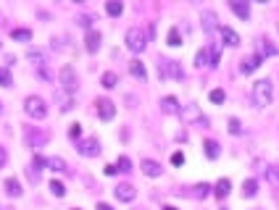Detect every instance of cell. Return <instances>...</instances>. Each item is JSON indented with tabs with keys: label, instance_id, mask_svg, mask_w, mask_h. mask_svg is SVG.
Instances as JSON below:
<instances>
[{
	"label": "cell",
	"instance_id": "d4e9b609",
	"mask_svg": "<svg viewBox=\"0 0 279 210\" xmlns=\"http://www.w3.org/2000/svg\"><path fill=\"white\" fill-rule=\"evenodd\" d=\"M48 168H50V171H56V174H63V171H69V168H66V160H63V158H48Z\"/></svg>",
	"mask_w": 279,
	"mask_h": 210
},
{
	"label": "cell",
	"instance_id": "7c38bea8",
	"mask_svg": "<svg viewBox=\"0 0 279 210\" xmlns=\"http://www.w3.org/2000/svg\"><path fill=\"white\" fill-rule=\"evenodd\" d=\"M100 42H103L100 32L90 29V32H87V37H84V48H87V52H98V50H100Z\"/></svg>",
	"mask_w": 279,
	"mask_h": 210
},
{
	"label": "cell",
	"instance_id": "83f0119b",
	"mask_svg": "<svg viewBox=\"0 0 279 210\" xmlns=\"http://www.w3.org/2000/svg\"><path fill=\"white\" fill-rule=\"evenodd\" d=\"M263 174H266V179L271 181V187H277V189H279V168L266 166V168H263Z\"/></svg>",
	"mask_w": 279,
	"mask_h": 210
},
{
	"label": "cell",
	"instance_id": "b9f144b4",
	"mask_svg": "<svg viewBox=\"0 0 279 210\" xmlns=\"http://www.w3.org/2000/svg\"><path fill=\"white\" fill-rule=\"evenodd\" d=\"M5 160H8V153H5V147H0V168L5 166Z\"/></svg>",
	"mask_w": 279,
	"mask_h": 210
},
{
	"label": "cell",
	"instance_id": "bcb514c9",
	"mask_svg": "<svg viewBox=\"0 0 279 210\" xmlns=\"http://www.w3.org/2000/svg\"><path fill=\"white\" fill-rule=\"evenodd\" d=\"M71 210H82V208H71Z\"/></svg>",
	"mask_w": 279,
	"mask_h": 210
},
{
	"label": "cell",
	"instance_id": "ac0fdd59",
	"mask_svg": "<svg viewBox=\"0 0 279 210\" xmlns=\"http://www.w3.org/2000/svg\"><path fill=\"white\" fill-rule=\"evenodd\" d=\"M200 24H203L205 32H216V29H219L216 13H213V11H203V13H200Z\"/></svg>",
	"mask_w": 279,
	"mask_h": 210
},
{
	"label": "cell",
	"instance_id": "7402d4cb",
	"mask_svg": "<svg viewBox=\"0 0 279 210\" xmlns=\"http://www.w3.org/2000/svg\"><path fill=\"white\" fill-rule=\"evenodd\" d=\"M3 187H5V192H8L11 197H21V184H19V179H5Z\"/></svg>",
	"mask_w": 279,
	"mask_h": 210
},
{
	"label": "cell",
	"instance_id": "4dcf8cb0",
	"mask_svg": "<svg viewBox=\"0 0 279 210\" xmlns=\"http://www.w3.org/2000/svg\"><path fill=\"white\" fill-rule=\"evenodd\" d=\"M116 168H119L121 174H129V171H132V160H129L127 155H121L119 160H116Z\"/></svg>",
	"mask_w": 279,
	"mask_h": 210
},
{
	"label": "cell",
	"instance_id": "d590c367",
	"mask_svg": "<svg viewBox=\"0 0 279 210\" xmlns=\"http://www.w3.org/2000/svg\"><path fill=\"white\" fill-rule=\"evenodd\" d=\"M263 55H277V48H274V45H269L266 39L261 42V58H263Z\"/></svg>",
	"mask_w": 279,
	"mask_h": 210
},
{
	"label": "cell",
	"instance_id": "cb8c5ba5",
	"mask_svg": "<svg viewBox=\"0 0 279 210\" xmlns=\"http://www.w3.org/2000/svg\"><path fill=\"white\" fill-rule=\"evenodd\" d=\"M100 84L106 89H113L116 84H119V74H113V71H106V74H103V79H100Z\"/></svg>",
	"mask_w": 279,
	"mask_h": 210
},
{
	"label": "cell",
	"instance_id": "8fae6325",
	"mask_svg": "<svg viewBox=\"0 0 279 210\" xmlns=\"http://www.w3.org/2000/svg\"><path fill=\"white\" fill-rule=\"evenodd\" d=\"M219 35H222V42L229 45V48H237V45L242 42V39H240V35L232 29V26H219Z\"/></svg>",
	"mask_w": 279,
	"mask_h": 210
},
{
	"label": "cell",
	"instance_id": "52a82bcc",
	"mask_svg": "<svg viewBox=\"0 0 279 210\" xmlns=\"http://www.w3.org/2000/svg\"><path fill=\"white\" fill-rule=\"evenodd\" d=\"M158 76H161V79H166V76L182 79V76H185V71L179 69L177 61H161V63H158Z\"/></svg>",
	"mask_w": 279,
	"mask_h": 210
},
{
	"label": "cell",
	"instance_id": "2e32d148",
	"mask_svg": "<svg viewBox=\"0 0 279 210\" xmlns=\"http://www.w3.org/2000/svg\"><path fill=\"white\" fill-rule=\"evenodd\" d=\"M129 74H132L134 79H140V82H145V79H148L145 63H142L140 58H134V61H129Z\"/></svg>",
	"mask_w": 279,
	"mask_h": 210
},
{
	"label": "cell",
	"instance_id": "603a6c76",
	"mask_svg": "<svg viewBox=\"0 0 279 210\" xmlns=\"http://www.w3.org/2000/svg\"><path fill=\"white\" fill-rule=\"evenodd\" d=\"M203 150H205V155H208L211 160H216V158L222 155V150H219V142H213V140H205V142H203Z\"/></svg>",
	"mask_w": 279,
	"mask_h": 210
},
{
	"label": "cell",
	"instance_id": "836d02e7",
	"mask_svg": "<svg viewBox=\"0 0 279 210\" xmlns=\"http://www.w3.org/2000/svg\"><path fill=\"white\" fill-rule=\"evenodd\" d=\"M229 134H235V137L242 134V123H240V118H229Z\"/></svg>",
	"mask_w": 279,
	"mask_h": 210
},
{
	"label": "cell",
	"instance_id": "4316f807",
	"mask_svg": "<svg viewBox=\"0 0 279 210\" xmlns=\"http://www.w3.org/2000/svg\"><path fill=\"white\" fill-rule=\"evenodd\" d=\"M106 13L113 18H119L121 13H124V3H116V0H111V3H106Z\"/></svg>",
	"mask_w": 279,
	"mask_h": 210
},
{
	"label": "cell",
	"instance_id": "f546056e",
	"mask_svg": "<svg viewBox=\"0 0 279 210\" xmlns=\"http://www.w3.org/2000/svg\"><path fill=\"white\" fill-rule=\"evenodd\" d=\"M168 45H171V48H179V45H182V37H179L177 26H171V29H168Z\"/></svg>",
	"mask_w": 279,
	"mask_h": 210
},
{
	"label": "cell",
	"instance_id": "8d00e7d4",
	"mask_svg": "<svg viewBox=\"0 0 279 210\" xmlns=\"http://www.w3.org/2000/svg\"><path fill=\"white\" fill-rule=\"evenodd\" d=\"M208 194H211L208 184H195V197H208Z\"/></svg>",
	"mask_w": 279,
	"mask_h": 210
},
{
	"label": "cell",
	"instance_id": "7a4b0ae2",
	"mask_svg": "<svg viewBox=\"0 0 279 210\" xmlns=\"http://www.w3.org/2000/svg\"><path fill=\"white\" fill-rule=\"evenodd\" d=\"M24 110H27V116L35 118V121H42V118L48 116V105H45V100L37 97V95H29L27 100H24Z\"/></svg>",
	"mask_w": 279,
	"mask_h": 210
},
{
	"label": "cell",
	"instance_id": "f35d334b",
	"mask_svg": "<svg viewBox=\"0 0 279 210\" xmlns=\"http://www.w3.org/2000/svg\"><path fill=\"white\" fill-rule=\"evenodd\" d=\"M69 137H71V140H79V137H82V126H79V123H71V126H69Z\"/></svg>",
	"mask_w": 279,
	"mask_h": 210
},
{
	"label": "cell",
	"instance_id": "8992f818",
	"mask_svg": "<svg viewBox=\"0 0 279 210\" xmlns=\"http://www.w3.org/2000/svg\"><path fill=\"white\" fill-rule=\"evenodd\" d=\"M76 150H79V155H84V158H98L100 155L98 137H87V140H82L79 144H76Z\"/></svg>",
	"mask_w": 279,
	"mask_h": 210
},
{
	"label": "cell",
	"instance_id": "9c48e42d",
	"mask_svg": "<svg viewBox=\"0 0 279 210\" xmlns=\"http://www.w3.org/2000/svg\"><path fill=\"white\" fill-rule=\"evenodd\" d=\"M56 105H58V110H61V113H69V110L74 108V95L66 92V89H58L56 92Z\"/></svg>",
	"mask_w": 279,
	"mask_h": 210
},
{
	"label": "cell",
	"instance_id": "d6986e66",
	"mask_svg": "<svg viewBox=\"0 0 279 210\" xmlns=\"http://www.w3.org/2000/svg\"><path fill=\"white\" fill-rule=\"evenodd\" d=\"M161 110H164V113H168V116H179V103H177V97H164V100H161Z\"/></svg>",
	"mask_w": 279,
	"mask_h": 210
},
{
	"label": "cell",
	"instance_id": "277c9868",
	"mask_svg": "<svg viewBox=\"0 0 279 210\" xmlns=\"http://www.w3.org/2000/svg\"><path fill=\"white\" fill-rule=\"evenodd\" d=\"M58 82L63 84L61 89H66V92H71V95H74L76 92V87H79V79H76V71H74V66H63L61 71H58Z\"/></svg>",
	"mask_w": 279,
	"mask_h": 210
},
{
	"label": "cell",
	"instance_id": "ba28073f",
	"mask_svg": "<svg viewBox=\"0 0 279 210\" xmlns=\"http://www.w3.org/2000/svg\"><path fill=\"white\" fill-rule=\"evenodd\" d=\"M95 110H98V116L103 118V121H111V118L116 116V105L108 100V97H100V100H95Z\"/></svg>",
	"mask_w": 279,
	"mask_h": 210
},
{
	"label": "cell",
	"instance_id": "44dd1931",
	"mask_svg": "<svg viewBox=\"0 0 279 210\" xmlns=\"http://www.w3.org/2000/svg\"><path fill=\"white\" fill-rule=\"evenodd\" d=\"M258 66H261V55H250V58H245V61H242L240 69H242V74H253Z\"/></svg>",
	"mask_w": 279,
	"mask_h": 210
},
{
	"label": "cell",
	"instance_id": "60d3db41",
	"mask_svg": "<svg viewBox=\"0 0 279 210\" xmlns=\"http://www.w3.org/2000/svg\"><path fill=\"white\" fill-rule=\"evenodd\" d=\"M171 163H174V166H185V153H174Z\"/></svg>",
	"mask_w": 279,
	"mask_h": 210
},
{
	"label": "cell",
	"instance_id": "ab89813d",
	"mask_svg": "<svg viewBox=\"0 0 279 210\" xmlns=\"http://www.w3.org/2000/svg\"><path fill=\"white\" fill-rule=\"evenodd\" d=\"M76 24L84 26V29L90 32V26H93V16H79V18H76Z\"/></svg>",
	"mask_w": 279,
	"mask_h": 210
},
{
	"label": "cell",
	"instance_id": "4fadbf2b",
	"mask_svg": "<svg viewBox=\"0 0 279 210\" xmlns=\"http://www.w3.org/2000/svg\"><path fill=\"white\" fill-rule=\"evenodd\" d=\"M27 58L32 63L37 66V71H42V69H48V55H45L42 50H37V48H29V52H27Z\"/></svg>",
	"mask_w": 279,
	"mask_h": 210
},
{
	"label": "cell",
	"instance_id": "c3c4849f",
	"mask_svg": "<svg viewBox=\"0 0 279 210\" xmlns=\"http://www.w3.org/2000/svg\"><path fill=\"white\" fill-rule=\"evenodd\" d=\"M0 110H3V108H0Z\"/></svg>",
	"mask_w": 279,
	"mask_h": 210
},
{
	"label": "cell",
	"instance_id": "ffe728a7",
	"mask_svg": "<svg viewBox=\"0 0 279 210\" xmlns=\"http://www.w3.org/2000/svg\"><path fill=\"white\" fill-rule=\"evenodd\" d=\"M229 189H232V181L229 179H219L216 187H213V194H216L219 200H224V197L229 194Z\"/></svg>",
	"mask_w": 279,
	"mask_h": 210
},
{
	"label": "cell",
	"instance_id": "f1b7e54d",
	"mask_svg": "<svg viewBox=\"0 0 279 210\" xmlns=\"http://www.w3.org/2000/svg\"><path fill=\"white\" fill-rule=\"evenodd\" d=\"M11 37L19 39V42H29V39H32V32H29V29H11Z\"/></svg>",
	"mask_w": 279,
	"mask_h": 210
},
{
	"label": "cell",
	"instance_id": "ee69618b",
	"mask_svg": "<svg viewBox=\"0 0 279 210\" xmlns=\"http://www.w3.org/2000/svg\"><path fill=\"white\" fill-rule=\"evenodd\" d=\"M95 210H113V208L108 205V202H98V208H95Z\"/></svg>",
	"mask_w": 279,
	"mask_h": 210
},
{
	"label": "cell",
	"instance_id": "74e56055",
	"mask_svg": "<svg viewBox=\"0 0 279 210\" xmlns=\"http://www.w3.org/2000/svg\"><path fill=\"white\" fill-rule=\"evenodd\" d=\"M0 87H11V74H8V69H0Z\"/></svg>",
	"mask_w": 279,
	"mask_h": 210
},
{
	"label": "cell",
	"instance_id": "7dc6e473",
	"mask_svg": "<svg viewBox=\"0 0 279 210\" xmlns=\"http://www.w3.org/2000/svg\"><path fill=\"white\" fill-rule=\"evenodd\" d=\"M0 24H3V18H0Z\"/></svg>",
	"mask_w": 279,
	"mask_h": 210
},
{
	"label": "cell",
	"instance_id": "30bf717a",
	"mask_svg": "<svg viewBox=\"0 0 279 210\" xmlns=\"http://www.w3.org/2000/svg\"><path fill=\"white\" fill-rule=\"evenodd\" d=\"M113 194L119 202H132L134 197H137V189H134L132 184H119V187L113 189Z\"/></svg>",
	"mask_w": 279,
	"mask_h": 210
},
{
	"label": "cell",
	"instance_id": "9a60e30c",
	"mask_svg": "<svg viewBox=\"0 0 279 210\" xmlns=\"http://www.w3.org/2000/svg\"><path fill=\"white\" fill-rule=\"evenodd\" d=\"M24 137H27V144H35V147L48 142V131H32V126L24 131Z\"/></svg>",
	"mask_w": 279,
	"mask_h": 210
},
{
	"label": "cell",
	"instance_id": "3957f363",
	"mask_svg": "<svg viewBox=\"0 0 279 210\" xmlns=\"http://www.w3.org/2000/svg\"><path fill=\"white\" fill-rule=\"evenodd\" d=\"M127 48L132 52H142L148 48V35L140 29V26H132V29H127Z\"/></svg>",
	"mask_w": 279,
	"mask_h": 210
},
{
	"label": "cell",
	"instance_id": "1f68e13d",
	"mask_svg": "<svg viewBox=\"0 0 279 210\" xmlns=\"http://www.w3.org/2000/svg\"><path fill=\"white\" fill-rule=\"evenodd\" d=\"M50 192H53L56 197H63V194H66V184H63V181H50Z\"/></svg>",
	"mask_w": 279,
	"mask_h": 210
},
{
	"label": "cell",
	"instance_id": "e575fe53",
	"mask_svg": "<svg viewBox=\"0 0 279 210\" xmlns=\"http://www.w3.org/2000/svg\"><path fill=\"white\" fill-rule=\"evenodd\" d=\"M211 103H216V105H222L224 100H226V95H224V89H211Z\"/></svg>",
	"mask_w": 279,
	"mask_h": 210
},
{
	"label": "cell",
	"instance_id": "484cf974",
	"mask_svg": "<svg viewBox=\"0 0 279 210\" xmlns=\"http://www.w3.org/2000/svg\"><path fill=\"white\" fill-rule=\"evenodd\" d=\"M256 194H258V181L256 179L242 181V197H256Z\"/></svg>",
	"mask_w": 279,
	"mask_h": 210
},
{
	"label": "cell",
	"instance_id": "d6a6232c",
	"mask_svg": "<svg viewBox=\"0 0 279 210\" xmlns=\"http://www.w3.org/2000/svg\"><path fill=\"white\" fill-rule=\"evenodd\" d=\"M45 166H48V160H45V158H42V155H37V153H35V155H32V168H35V171H37V174H40V171H42Z\"/></svg>",
	"mask_w": 279,
	"mask_h": 210
},
{
	"label": "cell",
	"instance_id": "681fc988",
	"mask_svg": "<svg viewBox=\"0 0 279 210\" xmlns=\"http://www.w3.org/2000/svg\"><path fill=\"white\" fill-rule=\"evenodd\" d=\"M224 210H226V208H224Z\"/></svg>",
	"mask_w": 279,
	"mask_h": 210
},
{
	"label": "cell",
	"instance_id": "7bdbcfd3",
	"mask_svg": "<svg viewBox=\"0 0 279 210\" xmlns=\"http://www.w3.org/2000/svg\"><path fill=\"white\" fill-rule=\"evenodd\" d=\"M116 171H119V168H116V163H113V166H106V176H116Z\"/></svg>",
	"mask_w": 279,
	"mask_h": 210
},
{
	"label": "cell",
	"instance_id": "5b68a950",
	"mask_svg": "<svg viewBox=\"0 0 279 210\" xmlns=\"http://www.w3.org/2000/svg\"><path fill=\"white\" fill-rule=\"evenodd\" d=\"M179 118L185 123H200V126H205V123H208V118L200 113L198 105H182V108H179Z\"/></svg>",
	"mask_w": 279,
	"mask_h": 210
},
{
	"label": "cell",
	"instance_id": "5bb4252c",
	"mask_svg": "<svg viewBox=\"0 0 279 210\" xmlns=\"http://www.w3.org/2000/svg\"><path fill=\"white\" fill-rule=\"evenodd\" d=\"M140 168H142V174H145V176H150V179H158V176L164 174L161 163H155V160H142V163H140Z\"/></svg>",
	"mask_w": 279,
	"mask_h": 210
},
{
	"label": "cell",
	"instance_id": "e0dca14e",
	"mask_svg": "<svg viewBox=\"0 0 279 210\" xmlns=\"http://www.w3.org/2000/svg\"><path fill=\"white\" fill-rule=\"evenodd\" d=\"M229 8L235 11L237 16L242 18V21H248V18H250V5L242 3V0H229Z\"/></svg>",
	"mask_w": 279,
	"mask_h": 210
},
{
	"label": "cell",
	"instance_id": "6da1fadb",
	"mask_svg": "<svg viewBox=\"0 0 279 210\" xmlns=\"http://www.w3.org/2000/svg\"><path fill=\"white\" fill-rule=\"evenodd\" d=\"M253 100H256V105H261V108L271 105V100H274V84L269 79H258L253 84Z\"/></svg>",
	"mask_w": 279,
	"mask_h": 210
},
{
	"label": "cell",
	"instance_id": "f6af8a7d",
	"mask_svg": "<svg viewBox=\"0 0 279 210\" xmlns=\"http://www.w3.org/2000/svg\"><path fill=\"white\" fill-rule=\"evenodd\" d=\"M164 210H177V208H174V205H164Z\"/></svg>",
	"mask_w": 279,
	"mask_h": 210
}]
</instances>
